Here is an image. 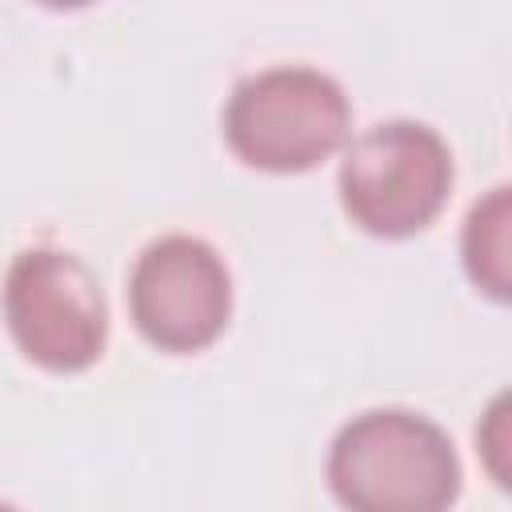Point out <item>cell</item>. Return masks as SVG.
I'll return each instance as SVG.
<instances>
[{
  "mask_svg": "<svg viewBox=\"0 0 512 512\" xmlns=\"http://www.w3.org/2000/svg\"><path fill=\"white\" fill-rule=\"evenodd\" d=\"M4 320L28 360L48 372H80L104 352L108 308L84 260L60 248H28L4 276Z\"/></svg>",
  "mask_w": 512,
  "mask_h": 512,
  "instance_id": "obj_4",
  "label": "cell"
},
{
  "mask_svg": "<svg viewBox=\"0 0 512 512\" xmlns=\"http://www.w3.org/2000/svg\"><path fill=\"white\" fill-rule=\"evenodd\" d=\"M128 308L160 352H200L228 324L232 276L212 244L184 232L160 236L132 264Z\"/></svg>",
  "mask_w": 512,
  "mask_h": 512,
  "instance_id": "obj_5",
  "label": "cell"
},
{
  "mask_svg": "<svg viewBox=\"0 0 512 512\" xmlns=\"http://www.w3.org/2000/svg\"><path fill=\"white\" fill-rule=\"evenodd\" d=\"M452 188V152L420 120H388L360 132L340 160V204L372 236L428 228Z\"/></svg>",
  "mask_w": 512,
  "mask_h": 512,
  "instance_id": "obj_3",
  "label": "cell"
},
{
  "mask_svg": "<svg viewBox=\"0 0 512 512\" xmlns=\"http://www.w3.org/2000/svg\"><path fill=\"white\" fill-rule=\"evenodd\" d=\"M0 512H16V508H8V504H0Z\"/></svg>",
  "mask_w": 512,
  "mask_h": 512,
  "instance_id": "obj_7",
  "label": "cell"
},
{
  "mask_svg": "<svg viewBox=\"0 0 512 512\" xmlns=\"http://www.w3.org/2000/svg\"><path fill=\"white\" fill-rule=\"evenodd\" d=\"M460 252H464V268H468L472 284L484 296L504 304L512 296V196H508V184L492 188L484 200L472 204Z\"/></svg>",
  "mask_w": 512,
  "mask_h": 512,
  "instance_id": "obj_6",
  "label": "cell"
},
{
  "mask_svg": "<svg viewBox=\"0 0 512 512\" xmlns=\"http://www.w3.org/2000/svg\"><path fill=\"white\" fill-rule=\"evenodd\" d=\"M344 88L304 64H276L240 80L224 108L228 148L264 172H304L348 140Z\"/></svg>",
  "mask_w": 512,
  "mask_h": 512,
  "instance_id": "obj_2",
  "label": "cell"
},
{
  "mask_svg": "<svg viewBox=\"0 0 512 512\" xmlns=\"http://www.w3.org/2000/svg\"><path fill=\"white\" fill-rule=\"evenodd\" d=\"M328 484L348 512H448L460 496V460L428 416L372 408L336 432Z\"/></svg>",
  "mask_w": 512,
  "mask_h": 512,
  "instance_id": "obj_1",
  "label": "cell"
}]
</instances>
